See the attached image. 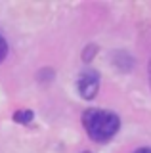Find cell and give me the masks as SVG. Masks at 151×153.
Wrapping results in <instances>:
<instances>
[{
	"instance_id": "cell-1",
	"label": "cell",
	"mask_w": 151,
	"mask_h": 153,
	"mask_svg": "<svg viewBox=\"0 0 151 153\" xmlns=\"http://www.w3.org/2000/svg\"><path fill=\"white\" fill-rule=\"evenodd\" d=\"M82 124L84 130L94 142H109L121 128V119L111 111L103 109H88L82 113Z\"/></svg>"
},
{
	"instance_id": "cell-2",
	"label": "cell",
	"mask_w": 151,
	"mask_h": 153,
	"mask_svg": "<svg viewBox=\"0 0 151 153\" xmlns=\"http://www.w3.org/2000/svg\"><path fill=\"white\" fill-rule=\"evenodd\" d=\"M77 88L84 100H94L98 90H100V75H98V71L94 69L82 71L77 80Z\"/></svg>"
},
{
	"instance_id": "cell-3",
	"label": "cell",
	"mask_w": 151,
	"mask_h": 153,
	"mask_svg": "<svg viewBox=\"0 0 151 153\" xmlns=\"http://www.w3.org/2000/svg\"><path fill=\"white\" fill-rule=\"evenodd\" d=\"M33 111L31 109H21V111H16L13 113V121L16 123H19V124H29L33 121Z\"/></svg>"
},
{
	"instance_id": "cell-4",
	"label": "cell",
	"mask_w": 151,
	"mask_h": 153,
	"mask_svg": "<svg viewBox=\"0 0 151 153\" xmlns=\"http://www.w3.org/2000/svg\"><path fill=\"white\" fill-rule=\"evenodd\" d=\"M6 56H8V42H6V38L0 35V63L6 59Z\"/></svg>"
},
{
	"instance_id": "cell-5",
	"label": "cell",
	"mask_w": 151,
	"mask_h": 153,
	"mask_svg": "<svg viewBox=\"0 0 151 153\" xmlns=\"http://www.w3.org/2000/svg\"><path fill=\"white\" fill-rule=\"evenodd\" d=\"M134 153H151V149H149V147H141V149L134 151Z\"/></svg>"
},
{
	"instance_id": "cell-6",
	"label": "cell",
	"mask_w": 151,
	"mask_h": 153,
	"mask_svg": "<svg viewBox=\"0 0 151 153\" xmlns=\"http://www.w3.org/2000/svg\"><path fill=\"white\" fill-rule=\"evenodd\" d=\"M149 84H151V61H149Z\"/></svg>"
},
{
	"instance_id": "cell-7",
	"label": "cell",
	"mask_w": 151,
	"mask_h": 153,
	"mask_svg": "<svg viewBox=\"0 0 151 153\" xmlns=\"http://www.w3.org/2000/svg\"><path fill=\"white\" fill-rule=\"evenodd\" d=\"M84 153H88V151H84Z\"/></svg>"
}]
</instances>
